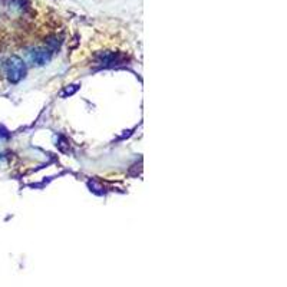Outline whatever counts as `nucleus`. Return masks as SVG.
<instances>
[{
	"instance_id": "obj_1",
	"label": "nucleus",
	"mask_w": 287,
	"mask_h": 287,
	"mask_svg": "<svg viewBox=\"0 0 287 287\" xmlns=\"http://www.w3.org/2000/svg\"><path fill=\"white\" fill-rule=\"evenodd\" d=\"M23 73H25V65H23V62H22L19 57H12L9 65H7V75H9L10 80H13V82L19 80L23 76Z\"/></svg>"
},
{
	"instance_id": "obj_2",
	"label": "nucleus",
	"mask_w": 287,
	"mask_h": 287,
	"mask_svg": "<svg viewBox=\"0 0 287 287\" xmlns=\"http://www.w3.org/2000/svg\"><path fill=\"white\" fill-rule=\"evenodd\" d=\"M32 60L37 65H45L49 60V52L45 49H36L32 52Z\"/></svg>"
}]
</instances>
